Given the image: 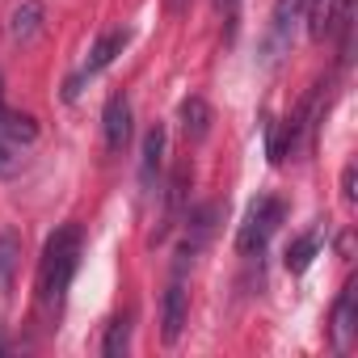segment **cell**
I'll return each instance as SVG.
<instances>
[{
	"mask_svg": "<svg viewBox=\"0 0 358 358\" xmlns=\"http://www.w3.org/2000/svg\"><path fill=\"white\" fill-rule=\"evenodd\" d=\"M316 253H320V236H316V232H303V236L291 241V249H287V270H291V274H303Z\"/></svg>",
	"mask_w": 358,
	"mask_h": 358,
	"instance_id": "13",
	"label": "cell"
},
{
	"mask_svg": "<svg viewBox=\"0 0 358 358\" xmlns=\"http://www.w3.org/2000/svg\"><path fill=\"white\" fill-rule=\"evenodd\" d=\"M354 299H358V287L345 282V291H341V299H337V308H333V350H337V354H345V350L354 345V333H358Z\"/></svg>",
	"mask_w": 358,
	"mask_h": 358,
	"instance_id": "6",
	"label": "cell"
},
{
	"mask_svg": "<svg viewBox=\"0 0 358 358\" xmlns=\"http://www.w3.org/2000/svg\"><path fill=\"white\" fill-rule=\"evenodd\" d=\"M303 13V5L299 0H278V9H274V22H270V59L278 55V51H287L291 47V30H295V17Z\"/></svg>",
	"mask_w": 358,
	"mask_h": 358,
	"instance_id": "8",
	"label": "cell"
},
{
	"mask_svg": "<svg viewBox=\"0 0 358 358\" xmlns=\"http://www.w3.org/2000/svg\"><path fill=\"white\" fill-rule=\"evenodd\" d=\"M278 224H282V199H274V194L253 199L241 220V232H236V253H245V257L262 253L270 245V236L278 232Z\"/></svg>",
	"mask_w": 358,
	"mask_h": 358,
	"instance_id": "2",
	"label": "cell"
},
{
	"mask_svg": "<svg viewBox=\"0 0 358 358\" xmlns=\"http://www.w3.org/2000/svg\"><path fill=\"white\" fill-rule=\"evenodd\" d=\"M131 122H135V114H131L127 93H110V101H106V110H101V131H106V152H110V156L127 152L131 131H135Z\"/></svg>",
	"mask_w": 358,
	"mask_h": 358,
	"instance_id": "4",
	"label": "cell"
},
{
	"mask_svg": "<svg viewBox=\"0 0 358 358\" xmlns=\"http://www.w3.org/2000/svg\"><path fill=\"white\" fill-rule=\"evenodd\" d=\"M22 169V156H17V143L0 139V177H13Z\"/></svg>",
	"mask_w": 358,
	"mask_h": 358,
	"instance_id": "15",
	"label": "cell"
},
{
	"mask_svg": "<svg viewBox=\"0 0 358 358\" xmlns=\"http://www.w3.org/2000/svg\"><path fill=\"white\" fill-rule=\"evenodd\" d=\"M127 38H131L127 30H106V34H101V38L93 43V51H89V59H85V68H80V72H76V76L68 80V101H72V97L80 93V85H85L89 76H97V72H106V68H110V64H114V59L122 55V47H127Z\"/></svg>",
	"mask_w": 358,
	"mask_h": 358,
	"instance_id": "3",
	"label": "cell"
},
{
	"mask_svg": "<svg viewBox=\"0 0 358 358\" xmlns=\"http://www.w3.org/2000/svg\"><path fill=\"white\" fill-rule=\"evenodd\" d=\"M76 266H80V228L76 224H64L47 236V249L38 257V308L43 316H59L64 312V299H68V287L76 278Z\"/></svg>",
	"mask_w": 358,
	"mask_h": 358,
	"instance_id": "1",
	"label": "cell"
},
{
	"mask_svg": "<svg viewBox=\"0 0 358 358\" xmlns=\"http://www.w3.org/2000/svg\"><path fill=\"white\" fill-rule=\"evenodd\" d=\"M164 148H169V135H164V127L156 122V127H148V135H143V186H152V177L160 173V164H164Z\"/></svg>",
	"mask_w": 358,
	"mask_h": 358,
	"instance_id": "11",
	"label": "cell"
},
{
	"mask_svg": "<svg viewBox=\"0 0 358 358\" xmlns=\"http://www.w3.org/2000/svg\"><path fill=\"white\" fill-rule=\"evenodd\" d=\"M299 5H303V13H308V9H312V5H316V0H299Z\"/></svg>",
	"mask_w": 358,
	"mask_h": 358,
	"instance_id": "19",
	"label": "cell"
},
{
	"mask_svg": "<svg viewBox=\"0 0 358 358\" xmlns=\"http://www.w3.org/2000/svg\"><path fill=\"white\" fill-rule=\"evenodd\" d=\"M164 9H169V13H186L190 0H164Z\"/></svg>",
	"mask_w": 358,
	"mask_h": 358,
	"instance_id": "17",
	"label": "cell"
},
{
	"mask_svg": "<svg viewBox=\"0 0 358 358\" xmlns=\"http://www.w3.org/2000/svg\"><path fill=\"white\" fill-rule=\"evenodd\" d=\"M341 199L345 203H354V164L345 169V177H341Z\"/></svg>",
	"mask_w": 358,
	"mask_h": 358,
	"instance_id": "16",
	"label": "cell"
},
{
	"mask_svg": "<svg viewBox=\"0 0 358 358\" xmlns=\"http://www.w3.org/2000/svg\"><path fill=\"white\" fill-rule=\"evenodd\" d=\"M236 5H241V0H215V9H220V13H236Z\"/></svg>",
	"mask_w": 358,
	"mask_h": 358,
	"instance_id": "18",
	"label": "cell"
},
{
	"mask_svg": "<svg viewBox=\"0 0 358 358\" xmlns=\"http://www.w3.org/2000/svg\"><path fill=\"white\" fill-rule=\"evenodd\" d=\"M43 0H22V5H13L9 13V38L13 43H30L38 30H43Z\"/></svg>",
	"mask_w": 358,
	"mask_h": 358,
	"instance_id": "7",
	"label": "cell"
},
{
	"mask_svg": "<svg viewBox=\"0 0 358 358\" xmlns=\"http://www.w3.org/2000/svg\"><path fill=\"white\" fill-rule=\"evenodd\" d=\"M17 253H22L17 232H0V295H9V291H13V266H17Z\"/></svg>",
	"mask_w": 358,
	"mask_h": 358,
	"instance_id": "12",
	"label": "cell"
},
{
	"mask_svg": "<svg viewBox=\"0 0 358 358\" xmlns=\"http://www.w3.org/2000/svg\"><path fill=\"white\" fill-rule=\"evenodd\" d=\"M0 139H9V143H34L38 139V122L30 114H13L5 101H0Z\"/></svg>",
	"mask_w": 358,
	"mask_h": 358,
	"instance_id": "10",
	"label": "cell"
},
{
	"mask_svg": "<svg viewBox=\"0 0 358 358\" xmlns=\"http://www.w3.org/2000/svg\"><path fill=\"white\" fill-rule=\"evenodd\" d=\"M177 122H182L186 139H207V131H211V106L203 97H186L182 110H177Z\"/></svg>",
	"mask_w": 358,
	"mask_h": 358,
	"instance_id": "9",
	"label": "cell"
},
{
	"mask_svg": "<svg viewBox=\"0 0 358 358\" xmlns=\"http://www.w3.org/2000/svg\"><path fill=\"white\" fill-rule=\"evenodd\" d=\"M186 316H190V299H186V287H182V274H177L173 282H169V291H164V308H160V333H164V341L173 345L177 337H182V329H186Z\"/></svg>",
	"mask_w": 358,
	"mask_h": 358,
	"instance_id": "5",
	"label": "cell"
},
{
	"mask_svg": "<svg viewBox=\"0 0 358 358\" xmlns=\"http://www.w3.org/2000/svg\"><path fill=\"white\" fill-rule=\"evenodd\" d=\"M127 350H131V316H114L110 329H106L101 354H106V358H122Z\"/></svg>",
	"mask_w": 358,
	"mask_h": 358,
	"instance_id": "14",
	"label": "cell"
}]
</instances>
